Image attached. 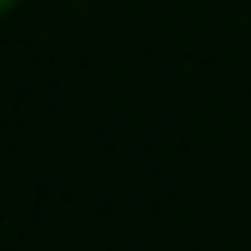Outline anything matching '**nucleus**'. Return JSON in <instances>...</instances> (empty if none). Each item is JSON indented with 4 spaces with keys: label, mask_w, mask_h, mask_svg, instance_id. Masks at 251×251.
Instances as JSON below:
<instances>
[{
    "label": "nucleus",
    "mask_w": 251,
    "mask_h": 251,
    "mask_svg": "<svg viewBox=\"0 0 251 251\" xmlns=\"http://www.w3.org/2000/svg\"><path fill=\"white\" fill-rule=\"evenodd\" d=\"M10 5H15V0H0V15H5V10H10Z\"/></svg>",
    "instance_id": "obj_1"
}]
</instances>
